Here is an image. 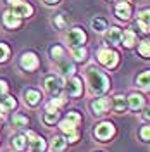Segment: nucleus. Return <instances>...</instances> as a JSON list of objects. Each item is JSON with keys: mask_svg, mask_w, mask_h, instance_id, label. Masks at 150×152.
Here are the masks:
<instances>
[{"mask_svg": "<svg viewBox=\"0 0 150 152\" xmlns=\"http://www.w3.org/2000/svg\"><path fill=\"white\" fill-rule=\"evenodd\" d=\"M84 80L88 85V92L92 95H105L111 90V78L103 73L100 67H97L95 64H90L84 69Z\"/></svg>", "mask_w": 150, "mask_h": 152, "instance_id": "nucleus-1", "label": "nucleus"}, {"mask_svg": "<svg viewBox=\"0 0 150 152\" xmlns=\"http://www.w3.org/2000/svg\"><path fill=\"white\" fill-rule=\"evenodd\" d=\"M97 61H98V64L103 66L105 69H116V67L119 66V61H121V56H119V52L117 50H114L111 48L109 45H102V47L97 50Z\"/></svg>", "mask_w": 150, "mask_h": 152, "instance_id": "nucleus-2", "label": "nucleus"}, {"mask_svg": "<svg viewBox=\"0 0 150 152\" xmlns=\"http://www.w3.org/2000/svg\"><path fill=\"white\" fill-rule=\"evenodd\" d=\"M93 137L97 142H111L116 137V124L112 121H100L98 124H95L93 128Z\"/></svg>", "mask_w": 150, "mask_h": 152, "instance_id": "nucleus-3", "label": "nucleus"}, {"mask_svg": "<svg viewBox=\"0 0 150 152\" xmlns=\"http://www.w3.org/2000/svg\"><path fill=\"white\" fill-rule=\"evenodd\" d=\"M64 85H66V80L60 75H48L43 80V90L50 97H57V95L64 94Z\"/></svg>", "mask_w": 150, "mask_h": 152, "instance_id": "nucleus-4", "label": "nucleus"}, {"mask_svg": "<svg viewBox=\"0 0 150 152\" xmlns=\"http://www.w3.org/2000/svg\"><path fill=\"white\" fill-rule=\"evenodd\" d=\"M86 31H84L81 26H74V28L67 29L66 35H64V42L69 48H76V47H83L86 43Z\"/></svg>", "mask_w": 150, "mask_h": 152, "instance_id": "nucleus-5", "label": "nucleus"}, {"mask_svg": "<svg viewBox=\"0 0 150 152\" xmlns=\"http://www.w3.org/2000/svg\"><path fill=\"white\" fill-rule=\"evenodd\" d=\"M64 90L69 99H79L84 92V83H83V78L79 76H71L69 80H66V85H64Z\"/></svg>", "mask_w": 150, "mask_h": 152, "instance_id": "nucleus-6", "label": "nucleus"}, {"mask_svg": "<svg viewBox=\"0 0 150 152\" xmlns=\"http://www.w3.org/2000/svg\"><path fill=\"white\" fill-rule=\"evenodd\" d=\"M24 135H26V138H28V149L31 152H45L48 149L47 140H45L42 135H38L36 132H33V130H26Z\"/></svg>", "mask_w": 150, "mask_h": 152, "instance_id": "nucleus-7", "label": "nucleus"}, {"mask_svg": "<svg viewBox=\"0 0 150 152\" xmlns=\"http://www.w3.org/2000/svg\"><path fill=\"white\" fill-rule=\"evenodd\" d=\"M90 111H92V114L97 116V118L105 116V114L111 111V99H107L105 95H100V97L93 99V100L90 102Z\"/></svg>", "mask_w": 150, "mask_h": 152, "instance_id": "nucleus-8", "label": "nucleus"}, {"mask_svg": "<svg viewBox=\"0 0 150 152\" xmlns=\"http://www.w3.org/2000/svg\"><path fill=\"white\" fill-rule=\"evenodd\" d=\"M19 66H21V69H24L26 73H33L40 66V59H38V56L35 52L28 50V52L21 54V57H19Z\"/></svg>", "mask_w": 150, "mask_h": 152, "instance_id": "nucleus-9", "label": "nucleus"}, {"mask_svg": "<svg viewBox=\"0 0 150 152\" xmlns=\"http://www.w3.org/2000/svg\"><path fill=\"white\" fill-rule=\"evenodd\" d=\"M0 23H2V26L5 29H10V31H14V29H17L21 24H23V19L17 18L14 12L10 9L4 10L2 12V18H0Z\"/></svg>", "mask_w": 150, "mask_h": 152, "instance_id": "nucleus-10", "label": "nucleus"}, {"mask_svg": "<svg viewBox=\"0 0 150 152\" xmlns=\"http://www.w3.org/2000/svg\"><path fill=\"white\" fill-rule=\"evenodd\" d=\"M131 14H133V7H131L130 2L121 0V2L116 4V7H114V16L119 19V21H130V19H131Z\"/></svg>", "mask_w": 150, "mask_h": 152, "instance_id": "nucleus-11", "label": "nucleus"}, {"mask_svg": "<svg viewBox=\"0 0 150 152\" xmlns=\"http://www.w3.org/2000/svg\"><path fill=\"white\" fill-rule=\"evenodd\" d=\"M42 99H43V95L38 88H26L24 90V104L31 109H36L42 104Z\"/></svg>", "mask_w": 150, "mask_h": 152, "instance_id": "nucleus-12", "label": "nucleus"}, {"mask_svg": "<svg viewBox=\"0 0 150 152\" xmlns=\"http://www.w3.org/2000/svg\"><path fill=\"white\" fill-rule=\"evenodd\" d=\"M111 109L116 114H124L128 111V97L124 94H114L111 99Z\"/></svg>", "mask_w": 150, "mask_h": 152, "instance_id": "nucleus-13", "label": "nucleus"}, {"mask_svg": "<svg viewBox=\"0 0 150 152\" xmlns=\"http://www.w3.org/2000/svg\"><path fill=\"white\" fill-rule=\"evenodd\" d=\"M57 69H59V75L62 76L64 80H69L71 76L76 75V62L74 61H67V59H62L57 62Z\"/></svg>", "mask_w": 150, "mask_h": 152, "instance_id": "nucleus-14", "label": "nucleus"}, {"mask_svg": "<svg viewBox=\"0 0 150 152\" xmlns=\"http://www.w3.org/2000/svg\"><path fill=\"white\" fill-rule=\"evenodd\" d=\"M10 10H12V12H14L17 18H21V19L31 18V16H33V7L29 5L28 2H24V0L12 4V5H10Z\"/></svg>", "mask_w": 150, "mask_h": 152, "instance_id": "nucleus-15", "label": "nucleus"}, {"mask_svg": "<svg viewBox=\"0 0 150 152\" xmlns=\"http://www.w3.org/2000/svg\"><path fill=\"white\" fill-rule=\"evenodd\" d=\"M145 104H147V99L140 92H131V94L128 95V109H131V111H141L145 107Z\"/></svg>", "mask_w": 150, "mask_h": 152, "instance_id": "nucleus-16", "label": "nucleus"}, {"mask_svg": "<svg viewBox=\"0 0 150 152\" xmlns=\"http://www.w3.org/2000/svg\"><path fill=\"white\" fill-rule=\"evenodd\" d=\"M136 26L143 33H150V7L140 9L136 14Z\"/></svg>", "mask_w": 150, "mask_h": 152, "instance_id": "nucleus-17", "label": "nucleus"}, {"mask_svg": "<svg viewBox=\"0 0 150 152\" xmlns=\"http://www.w3.org/2000/svg\"><path fill=\"white\" fill-rule=\"evenodd\" d=\"M121 45L124 48H135L138 45V35H136V31L133 28H128L122 31V38H121Z\"/></svg>", "mask_w": 150, "mask_h": 152, "instance_id": "nucleus-18", "label": "nucleus"}, {"mask_svg": "<svg viewBox=\"0 0 150 152\" xmlns=\"http://www.w3.org/2000/svg\"><path fill=\"white\" fill-rule=\"evenodd\" d=\"M122 31L124 29L121 26H109L105 31V42L111 43V45H119L122 38Z\"/></svg>", "mask_w": 150, "mask_h": 152, "instance_id": "nucleus-19", "label": "nucleus"}, {"mask_svg": "<svg viewBox=\"0 0 150 152\" xmlns=\"http://www.w3.org/2000/svg\"><path fill=\"white\" fill-rule=\"evenodd\" d=\"M135 85L138 86L141 92H150V69L141 71L140 75L135 78Z\"/></svg>", "mask_w": 150, "mask_h": 152, "instance_id": "nucleus-20", "label": "nucleus"}, {"mask_svg": "<svg viewBox=\"0 0 150 152\" xmlns=\"http://www.w3.org/2000/svg\"><path fill=\"white\" fill-rule=\"evenodd\" d=\"M67 140L64 135H54L50 138V151L52 152H64L67 149Z\"/></svg>", "mask_w": 150, "mask_h": 152, "instance_id": "nucleus-21", "label": "nucleus"}, {"mask_svg": "<svg viewBox=\"0 0 150 152\" xmlns=\"http://www.w3.org/2000/svg\"><path fill=\"white\" fill-rule=\"evenodd\" d=\"M0 109L4 111V113H12V111H16L17 109V100L12 97V95L5 94L2 99H0Z\"/></svg>", "mask_w": 150, "mask_h": 152, "instance_id": "nucleus-22", "label": "nucleus"}, {"mask_svg": "<svg viewBox=\"0 0 150 152\" xmlns=\"http://www.w3.org/2000/svg\"><path fill=\"white\" fill-rule=\"evenodd\" d=\"M10 124H12V128H16V130L28 128L29 126V118L26 116V114H23V113H16V114H12V118H10Z\"/></svg>", "mask_w": 150, "mask_h": 152, "instance_id": "nucleus-23", "label": "nucleus"}, {"mask_svg": "<svg viewBox=\"0 0 150 152\" xmlns=\"http://www.w3.org/2000/svg\"><path fill=\"white\" fill-rule=\"evenodd\" d=\"M57 126H59V130H60V133L66 137V135H71V133H74L79 130V126L76 123H73L71 119H67V118H64V119H59V123H57Z\"/></svg>", "mask_w": 150, "mask_h": 152, "instance_id": "nucleus-24", "label": "nucleus"}, {"mask_svg": "<svg viewBox=\"0 0 150 152\" xmlns=\"http://www.w3.org/2000/svg\"><path fill=\"white\" fill-rule=\"evenodd\" d=\"M10 145H12V149L17 152H23L28 149V138H26V135L24 133H17V135H14L12 137V140H10Z\"/></svg>", "mask_w": 150, "mask_h": 152, "instance_id": "nucleus-25", "label": "nucleus"}, {"mask_svg": "<svg viewBox=\"0 0 150 152\" xmlns=\"http://www.w3.org/2000/svg\"><path fill=\"white\" fill-rule=\"evenodd\" d=\"M48 57H50L52 61H55V62L66 59V47L60 45V43H54L52 47L48 48Z\"/></svg>", "mask_w": 150, "mask_h": 152, "instance_id": "nucleus-26", "label": "nucleus"}, {"mask_svg": "<svg viewBox=\"0 0 150 152\" xmlns=\"http://www.w3.org/2000/svg\"><path fill=\"white\" fill-rule=\"evenodd\" d=\"M90 26L95 33H105L107 28H109V21L103 18V16H95L92 21H90Z\"/></svg>", "mask_w": 150, "mask_h": 152, "instance_id": "nucleus-27", "label": "nucleus"}, {"mask_svg": "<svg viewBox=\"0 0 150 152\" xmlns=\"http://www.w3.org/2000/svg\"><path fill=\"white\" fill-rule=\"evenodd\" d=\"M67 102V99H66V95L64 94H60V95H57V97H52L50 99V102L48 104H45V111H59L60 107H64Z\"/></svg>", "mask_w": 150, "mask_h": 152, "instance_id": "nucleus-28", "label": "nucleus"}, {"mask_svg": "<svg viewBox=\"0 0 150 152\" xmlns=\"http://www.w3.org/2000/svg\"><path fill=\"white\" fill-rule=\"evenodd\" d=\"M71 57H73V61H74L76 64H83L86 62V59H88V50L83 47H76V48H71Z\"/></svg>", "mask_w": 150, "mask_h": 152, "instance_id": "nucleus-29", "label": "nucleus"}, {"mask_svg": "<svg viewBox=\"0 0 150 152\" xmlns=\"http://www.w3.org/2000/svg\"><path fill=\"white\" fill-rule=\"evenodd\" d=\"M136 48H138V54H140L141 59H147L149 61L150 59V38H145V40L138 42Z\"/></svg>", "mask_w": 150, "mask_h": 152, "instance_id": "nucleus-30", "label": "nucleus"}, {"mask_svg": "<svg viewBox=\"0 0 150 152\" xmlns=\"http://www.w3.org/2000/svg\"><path fill=\"white\" fill-rule=\"evenodd\" d=\"M59 118H60L59 111H45L42 119H43V123L47 124V126H54V124L59 123Z\"/></svg>", "mask_w": 150, "mask_h": 152, "instance_id": "nucleus-31", "label": "nucleus"}, {"mask_svg": "<svg viewBox=\"0 0 150 152\" xmlns=\"http://www.w3.org/2000/svg\"><path fill=\"white\" fill-rule=\"evenodd\" d=\"M9 59H10V47L7 45V43L0 42V64L7 62Z\"/></svg>", "mask_w": 150, "mask_h": 152, "instance_id": "nucleus-32", "label": "nucleus"}, {"mask_svg": "<svg viewBox=\"0 0 150 152\" xmlns=\"http://www.w3.org/2000/svg\"><path fill=\"white\" fill-rule=\"evenodd\" d=\"M54 26L59 31H64L67 28V19L64 18V14H57L55 18H54Z\"/></svg>", "mask_w": 150, "mask_h": 152, "instance_id": "nucleus-33", "label": "nucleus"}, {"mask_svg": "<svg viewBox=\"0 0 150 152\" xmlns=\"http://www.w3.org/2000/svg\"><path fill=\"white\" fill-rule=\"evenodd\" d=\"M138 137H140L141 142L150 143V124H143L140 130H138Z\"/></svg>", "mask_w": 150, "mask_h": 152, "instance_id": "nucleus-34", "label": "nucleus"}, {"mask_svg": "<svg viewBox=\"0 0 150 152\" xmlns=\"http://www.w3.org/2000/svg\"><path fill=\"white\" fill-rule=\"evenodd\" d=\"M64 118L71 119V121H73V123H76L78 126H79V124L83 123V116L79 114V111H69V113H67L66 116H64Z\"/></svg>", "mask_w": 150, "mask_h": 152, "instance_id": "nucleus-35", "label": "nucleus"}, {"mask_svg": "<svg viewBox=\"0 0 150 152\" xmlns=\"http://www.w3.org/2000/svg\"><path fill=\"white\" fill-rule=\"evenodd\" d=\"M79 138H81V133H79V130L74 133H71V135H66V140L67 143H76V142H79Z\"/></svg>", "mask_w": 150, "mask_h": 152, "instance_id": "nucleus-36", "label": "nucleus"}, {"mask_svg": "<svg viewBox=\"0 0 150 152\" xmlns=\"http://www.w3.org/2000/svg\"><path fill=\"white\" fill-rule=\"evenodd\" d=\"M5 94H9V83L5 80H0V99Z\"/></svg>", "mask_w": 150, "mask_h": 152, "instance_id": "nucleus-37", "label": "nucleus"}, {"mask_svg": "<svg viewBox=\"0 0 150 152\" xmlns=\"http://www.w3.org/2000/svg\"><path fill=\"white\" fill-rule=\"evenodd\" d=\"M141 111H143V113H141V119H143V121H150V105L149 107H143Z\"/></svg>", "mask_w": 150, "mask_h": 152, "instance_id": "nucleus-38", "label": "nucleus"}, {"mask_svg": "<svg viewBox=\"0 0 150 152\" xmlns=\"http://www.w3.org/2000/svg\"><path fill=\"white\" fill-rule=\"evenodd\" d=\"M42 2H43V5H47V7H55L60 0H42Z\"/></svg>", "mask_w": 150, "mask_h": 152, "instance_id": "nucleus-39", "label": "nucleus"}, {"mask_svg": "<svg viewBox=\"0 0 150 152\" xmlns=\"http://www.w3.org/2000/svg\"><path fill=\"white\" fill-rule=\"evenodd\" d=\"M5 2H7L9 5H12V4H16V2H21V0H5Z\"/></svg>", "mask_w": 150, "mask_h": 152, "instance_id": "nucleus-40", "label": "nucleus"}, {"mask_svg": "<svg viewBox=\"0 0 150 152\" xmlns=\"http://www.w3.org/2000/svg\"><path fill=\"white\" fill-rule=\"evenodd\" d=\"M5 152H17V151H5Z\"/></svg>", "mask_w": 150, "mask_h": 152, "instance_id": "nucleus-41", "label": "nucleus"}, {"mask_svg": "<svg viewBox=\"0 0 150 152\" xmlns=\"http://www.w3.org/2000/svg\"><path fill=\"white\" fill-rule=\"evenodd\" d=\"M0 130H2V121H0Z\"/></svg>", "mask_w": 150, "mask_h": 152, "instance_id": "nucleus-42", "label": "nucleus"}, {"mask_svg": "<svg viewBox=\"0 0 150 152\" xmlns=\"http://www.w3.org/2000/svg\"><path fill=\"white\" fill-rule=\"evenodd\" d=\"M107 2H112V0H107Z\"/></svg>", "mask_w": 150, "mask_h": 152, "instance_id": "nucleus-43", "label": "nucleus"}]
</instances>
